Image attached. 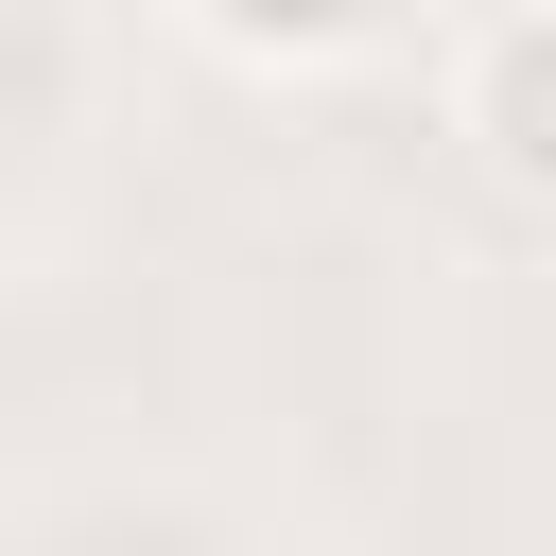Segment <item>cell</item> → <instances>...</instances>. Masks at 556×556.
Returning a JSON list of instances; mask_svg holds the SVG:
<instances>
[{
    "label": "cell",
    "instance_id": "obj_1",
    "mask_svg": "<svg viewBox=\"0 0 556 556\" xmlns=\"http://www.w3.org/2000/svg\"><path fill=\"white\" fill-rule=\"evenodd\" d=\"M452 122H469V156H486L504 191H539V208H556V0H521V17H486V35H469Z\"/></svg>",
    "mask_w": 556,
    "mask_h": 556
},
{
    "label": "cell",
    "instance_id": "obj_2",
    "mask_svg": "<svg viewBox=\"0 0 556 556\" xmlns=\"http://www.w3.org/2000/svg\"><path fill=\"white\" fill-rule=\"evenodd\" d=\"M208 52H243V70H313V52H348L382 0H174Z\"/></svg>",
    "mask_w": 556,
    "mask_h": 556
}]
</instances>
